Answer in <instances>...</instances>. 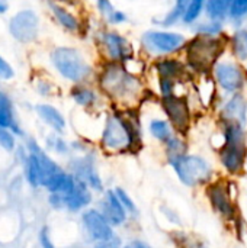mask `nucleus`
I'll return each instance as SVG.
<instances>
[{
	"label": "nucleus",
	"mask_w": 247,
	"mask_h": 248,
	"mask_svg": "<svg viewBox=\"0 0 247 248\" xmlns=\"http://www.w3.org/2000/svg\"><path fill=\"white\" fill-rule=\"evenodd\" d=\"M100 144L112 154H124L138 150L141 137L137 121L121 112L109 115L105 121Z\"/></svg>",
	"instance_id": "f257e3e1"
},
{
	"label": "nucleus",
	"mask_w": 247,
	"mask_h": 248,
	"mask_svg": "<svg viewBox=\"0 0 247 248\" xmlns=\"http://www.w3.org/2000/svg\"><path fill=\"white\" fill-rule=\"evenodd\" d=\"M223 169L231 174L239 176L245 171L247 160L246 132L242 124L224 122L223 144L218 151Z\"/></svg>",
	"instance_id": "f03ea898"
},
{
	"label": "nucleus",
	"mask_w": 247,
	"mask_h": 248,
	"mask_svg": "<svg viewBox=\"0 0 247 248\" xmlns=\"http://www.w3.org/2000/svg\"><path fill=\"white\" fill-rule=\"evenodd\" d=\"M102 90L119 102L135 99L141 93V81L131 74L121 62L108 64L100 74Z\"/></svg>",
	"instance_id": "7ed1b4c3"
},
{
	"label": "nucleus",
	"mask_w": 247,
	"mask_h": 248,
	"mask_svg": "<svg viewBox=\"0 0 247 248\" xmlns=\"http://www.w3.org/2000/svg\"><path fill=\"white\" fill-rule=\"evenodd\" d=\"M178 179L188 187L207 186L213 182L214 170L213 166L201 155L182 154L167 158Z\"/></svg>",
	"instance_id": "20e7f679"
},
{
	"label": "nucleus",
	"mask_w": 247,
	"mask_h": 248,
	"mask_svg": "<svg viewBox=\"0 0 247 248\" xmlns=\"http://www.w3.org/2000/svg\"><path fill=\"white\" fill-rule=\"evenodd\" d=\"M223 49L224 42L218 36L199 33L186 46L188 65L195 71H207L217 64Z\"/></svg>",
	"instance_id": "39448f33"
},
{
	"label": "nucleus",
	"mask_w": 247,
	"mask_h": 248,
	"mask_svg": "<svg viewBox=\"0 0 247 248\" xmlns=\"http://www.w3.org/2000/svg\"><path fill=\"white\" fill-rule=\"evenodd\" d=\"M51 61L64 78L74 83L86 80L92 73V68L84 57L77 49L70 46L55 48L51 54Z\"/></svg>",
	"instance_id": "423d86ee"
},
{
	"label": "nucleus",
	"mask_w": 247,
	"mask_h": 248,
	"mask_svg": "<svg viewBox=\"0 0 247 248\" xmlns=\"http://www.w3.org/2000/svg\"><path fill=\"white\" fill-rule=\"evenodd\" d=\"M207 199L214 209V212L227 222H236L237 219V206L234 198L231 196L230 186L221 180H213L205 187Z\"/></svg>",
	"instance_id": "0eeeda50"
},
{
	"label": "nucleus",
	"mask_w": 247,
	"mask_h": 248,
	"mask_svg": "<svg viewBox=\"0 0 247 248\" xmlns=\"http://www.w3.org/2000/svg\"><path fill=\"white\" fill-rule=\"evenodd\" d=\"M186 39L183 35L176 32L148 31L143 35L141 44L150 52L156 55H165L179 51L185 45Z\"/></svg>",
	"instance_id": "6e6552de"
},
{
	"label": "nucleus",
	"mask_w": 247,
	"mask_h": 248,
	"mask_svg": "<svg viewBox=\"0 0 247 248\" xmlns=\"http://www.w3.org/2000/svg\"><path fill=\"white\" fill-rule=\"evenodd\" d=\"M92 189L77 180L76 187L67 195H49V203L57 209H68L71 212H79L86 209L92 203Z\"/></svg>",
	"instance_id": "1a4fd4ad"
},
{
	"label": "nucleus",
	"mask_w": 247,
	"mask_h": 248,
	"mask_svg": "<svg viewBox=\"0 0 247 248\" xmlns=\"http://www.w3.org/2000/svg\"><path fill=\"white\" fill-rule=\"evenodd\" d=\"M214 77L223 90L233 94L239 93L246 83L243 68L233 61H218L214 65Z\"/></svg>",
	"instance_id": "9d476101"
},
{
	"label": "nucleus",
	"mask_w": 247,
	"mask_h": 248,
	"mask_svg": "<svg viewBox=\"0 0 247 248\" xmlns=\"http://www.w3.org/2000/svg\"><path fill=\"white\" fill-rule=\"evenodd\" d=\"M165 113L167 115L169 122L172 124L173 129L183 134L188 131L191 125V110L188 100L181 94H172L162 99Z\"/></svg>",
	"instance_id": "9b49d317"
},
{
	"label": "nucleus",
	"mask_w": 247,
	"mask_h": 248,
	"mask_svg": "<svg viewBox=\"0 0 247 248\" xmlns=\"http://www.w3.org/2000/svg\"><path fill=\"white\" fill-rule=\"evenodd\" d=\"M9 31L10 35L19 42H32L36 39L39 31L38 16L32 10H20L10 19Z\"/></svg>",
	"instance_id": "f8f14e48"
},
{
	"label": "nucleus",
	"mask_w": 247,
	"mask_h": 248,
	"mask_svg": "<svg viewBox=\"0 0 247 248\" xmlns=\"http://www.w3.org/2000/svg\"><path fill=\"white\" fill-rule=\"evenodd\" d=\"M82 224L84 227L87 237L95 243L108 241L115 237L114 227L109 224V221L102 215L99 209H86L82 214Z\"/></svg>",
	"instance_id": "ddd939ff"
},
{
	"label": "nucleus",
	"mask_w": 247,
	"mask_h": 248,
	"mask_svg": "<svg viewBox=\"0 0 247 248\" xmlns=\"http://www.w3.org/2000/svg\"><path fill=\"white\" fill-rule=\"evenodd\" d=\"M102 45L112 62H125L132 55V46L130 41L116 32H103Z\"/></svg>",
	"instance_id": "4468645a"
},
{
	"label": "nucleus",
	"mask_w": 247,
	"mask_h": 248,
	"mask_svg": "<svg viewBox=\"0 0 247 248\" xmlns=\"http://www.w3.org/2000/svg\"><path fill=\"white\" fill-rule=\"evenodd\" d=\"M71 170H73V176L86 183L92 190L95 192H102L103 190V182L95 167V161L92 157H80L73 160L71 163Z\"/></svg>",
	"instance_id": "2eb2a0df"
},
{
	"label": "nucleus",
	"mask_w": 247,
	"mask_h": 248,
	"mask_svg": "<svg viewBox=\"0 0 247 248\" xmlns=\"http://www.w3.org/2000/svg\"><path fill=\"white\" fill-rule=\"evenodd\" d=\"M102 215L109 221V224L115 227H121L127 222L128 219V212L122 206L121 201L118 199L115 190H106L103 195V199L100 201V205L98 208Z\"/></svg>",
	"instance_id": "dca6fc26"
},
{
	"label": "nucleus",
	"mask_w": 247,
	"mask_h": 248,
	"mask_svg": "<svg viewBox=\"0 0 247 248\" xmlns=\"http://www.w3.org/2000/svg\"><path fill=\"white\" fill-rule=\"evenodd\" d=\"M247 115V103L242 94L234 93L223 106L221 118L223 122H236L245 125Z\"/></svg>",
	"instance_id": "f3484780"
},
{
	"label": "nucleus",
	"mask_w": 247,
	"mask_h": 248,
	"mask_svg": "<svg viewBox=\"0 0 247 248\" xmlns=\"http://www.w3.org/2000/svg\"><path fill=\"white\" fill-rule=\"evenodd\" d=\"M76 185L77 179L73 176V173H66L60 170L47 180L45 187L48 189L49 195H67L76 187Z\"/></svg>",
	"instance_id": "a211bd4d"
},
{
	"label": "nucleus",
	"mask_w": 247,
	"mask_h": 248,
	"mask_svg": "<svg viewBox=\"0 0 247 248\" xmlns=\"http://www.w3.org/2000/svg\"><path fill=\"white\" fill-rule=\"evenodd\" d=\"M156 70L160 78H169L175 81H181L186 68L185 65L175 58H162L156 62Z\"/></svg>",
	"instance_id": "6ab92c4d"
},
{
	"label": "nucleus",
	"mask_w": 247,
	"mask_h": 248,
	"mask_svg": "<svg viewBox=\"0 0 247 248\" xmlns=\"http://www.w3.org/2000/svg\"><path fill=\"white\" fill-rule=\"evenodd\" d=\"M36 113L54 131L63 132L66 129V119L61 115V112L58 109H55L54 106H51V105H38L36 106Z\"/></svg>",
	"instance_id": "aec40b11"
},
{
	"label": "nucleus",
	"mask_w": 247,
	"mask_h": 248,
	"mask_svg": "<svg viewBox=\"0 0 247 248\" xmlns=\"http://www.w3.org/2000/svg\"><path fill=\"white\" fill-rule=\"evenodd\" d=\"M49 9L52 12V15L55 16L57 22L67 31L70 32H77L79 28H80V23L77 20V17L74 15H71L66 7L54 3V1H49Z\"/></svg>",
	"instance_id": "412c9836"
},
{
	"label": "nucleus",
	"mask_w": 247,
	"mask_h": 248,
	"mask_svg": "<svg viewBox=\"0 0 247 248\" xmlns=\"http://www.w3.org/2000/svg\"><path fill=\"white\" fill-rule=\"evenodd\" d=\"M148 131L156 140H159L163 144L167 142L175 135L172 124L165 119H153L148 125Z\"/></svg>",
	"instance_id": "4be33fe9"
},
{
	"label": "nucleus",
	"mask_w": 247,
	"mask_h": 248,
	"mask_svg": "<svg viewBox=\"0 0 247 248\" xmlns=\"http://www.w3.org/2000/svg\"><path fill=\"white\" fill-rule=\"evenodd\" d=\"M0 126L13 129L15 132H19L17 125L13 118V108L9 100V97L0 92Z\"/></svg>",
	"instance_id": "5701e85b"
},
{
	"label": "nucleus",
	"mask_w": 247,
	"mask_h": 248,
	"mask_svg": "<svg viewBox=\"0 0 247 248\" xmlns=\"http://www.w3.org/2000/svg\"><path fill=\"white\" fill-rule=\"evenodd\" d=\"M25 173H26V180L31 186H41L42 185V171L39 161L33 153L29 151V155L25 163Z\"/></svg>",
	"instance_id": "b1692460"
},
{
	"label": "nucleus",
	"mask_w": 247,
	"mask_h": 248,
	"mask_svg": "<svg viewBox=\"0 0 247 248\" xmlns=\"http://www.w3.org/2000/svg\"><path fill=\"white\" fill-rule=\"evenodd\" d=\"M231 0H207V13L213 20H221L230 13Z\"/></svg>",
	"instance_id": "393cba45"
},
{
	"label": "nucleus",
	"mask_w": 247,
	"mask_h": 248,
	"mask_svg": "<svg viewBox=\"0 0 247 248\" xmlns=\"http://www.w3.org/2000/svg\"><path fill=\"white\" fill-rule=\"evenodd\" d=\"M71 97L73 100L83 106V108H89V106H93L95 102H96V93L89 89V87H84V86H77L71 90Z\"/></svg>",
	"instance_id": "a878e982"
},
{
	"label": "nucleus",
	"mask_w": 247,
	"mask_h": 248,
	"mask_svg": "<svg viewBox=\"0 0 247 248\" xmlns=\"http://www.w3.org/2000/svg\"><path fill=\"white\" fill-rule=\"evenodd\" d=\"M189 1H191V0H176V3H175L173 9H172V10H170V12H169L163 19H160V20H159V25L170 26V25L176 23V22L183 16V13L186 12V7H188Z\"/></svg>",
	"instance_id": "bb28decb"
},
{
	"label": "nucleus",
	"mask_w": 247,
	"mask_h": 248,
	"mask_svg": "<svg viewBox=\"0 0 247 248\" xmlns=\"http://www.w3.org/2000/svg\"><path fill=\"white\" fill-rule=\"evenodd\" d=\"M231 48L239 60H247V29H240L233 35Z\"/></svg>",
	"instance_id": "cd10ccee"
},
{
	"label": "nucleus",
	"mask_w": 247,
	"mask_h": 248,
	"mask_svg": "<svg viewBox=\"0 0 247 248\" xmlns=\"http://www.w3.org/2000/svg\"><path fill=\"white\" fill-rule=\"evenodd\" d=\"M205 6H207V0H191L186 7V12L182 16V20L186 23L195 22L199 17V15L202 13Z\"/></svg>",
	"instance_id": "c85d7f7f"
},
{
	"label": "nucleus",
	"mask_w": 247,
	"mask_h": 248,
	"mask_svg": "<svg viewBox=\"0 0 247 248\" xmlns=\"http://www.w3.org/2000/svg\"><path fill=\"white\" fill-rule=\"evenodd\" d=\"M165 147H166L167 158L176 157V155H182V154L186 153V144H185V141L179 135H176V134L167 142H165Z\"/></svg>",
	"instance_id": "c756f323"
},
{
	"label": "nucleus",
	"mask_w": 247,
	"mask_h": 248,
	"mask_svg": "<svg viewBox=\"0 0 247 248\" xmlns=\"http://www.w3.org/2000/svg\"><path fill=\"white\" fill-rule=\"evenodd\" d=\"M114 190H115L118 199L121 201L122 206H124L125 211L128 212V215H130V217H137V215H138V206H137V203L134 202V199L130 196V193H128L127 190H124L122 187H116V189H114Z\"/></svg>",
	"instance_id": "7c9ffc66"
},
{
	"label": "nucleus",
	"mask_w": 247,
	"mask_h": 248,
	"mask_svg": "<svg viewBox=\"0 0 247 248\" xmlns=\"http://www.w3.org/2000/svg\"><path fill=\"white\" fill-rule=\"evenodd\" d=\"M234 20H242L247 16V0H231L230 13Z\"/></svg>",
	"instance_id": "2f4dec72"
},
{
	"label": "nucleus",
	"mask_w": 247,
	"mask_h": 248,
	"mask_svg": "<svg viewBox=\"0 0 247 248\" xmlns=\"http://www.w3.org/2000/svg\"><path fill=\"white\" fill-rule=\"evenodd\" d=\"M0 145L6 151H13L15 150V145H16L15 135H13V132L9 128L0 126Z\"/></svg>",
	"instance_id": "473e14b6"
},
{
	"label": "nucleus",
	"mask_w": 247,
	"mask_h": 248,
	"mask_svg": "<svg viewBox=\"0 0 247 248\" xmlns=\"http://www.w3.org/2000/svg\"><path fill=\"white\" fill-rule=\"evenodd\" d=\"M198 32L202 33V35H213V36H217V35L221 32L220 20H213V22H208V23H204V25L198 26Z\"/></svg>",
	"instance_id": "72a5a7b5"
},
{
	"label": "nucleus",
	"mask_w": 247,
	"mask_h": 248,
	"mask_svg": "<svg viewBox=\"0 0 247 248\" xmlns=\"http://www.w3.org/2000/svg\"><path fill=\"white\" fill-rule=\"evenodd\" d=\"M96 4H98L99 12L102 13V16H105L108 20H111L112 15L116 12V9L111 3V0H96Z\"/></svg>",
	"instance_id": "f704fd0d"
},
{
	"label": "nucleus",
	"mask_w": 247,
	"mask_h": 248,
	"mask_svg": "<svg viewBox=\"0 0 247 248\" xmlns=\"http://www.w3.org/2000/svg\"><path fill=\"white\" fill-rule=\"evenodd\" d=\"M15 76V71L12 68V65L0 55V78H4V80H9Z\"/></svg>",
	"instance_id": "c9c22d12"
},
{
	"label": "nucleus",
	"mask_w": 247,
	"mask_h": 248,
	"mask_svg": "<svg viewBox=\"0 0 247 248\" xmlns=\"http://www.w3.org/2000/svg\"><path fill=\"white\" fill-rule=\"evenodd\" d=\"M49 145H51V148H52L54 151H57V153H60V154H64V153H67V150H68L66 141L61 140L60 137H52V138H49Z\"/></svg>",
	"instance_id": "e433bc0d"
},
{
	"label": "nucleus",
	"mask_w": 247,
	"mask_h": 248,
	"mask_svg": "<svg viewBox=\"0 0 247 248\" xmlns=\"http://www.w3.org/2000/svg\"><path fill=\"white\" fill-rule=\"evenodd\" d=\"M39 244L42 248H55L52 240H51V235H49V230L47 227H44L39 231Z\"/></svg>",
	"instance_id": "4c0bfd02"
},
{
	"label": "nucleus",
	"mask_w": 247,
	"mask_h": 248,
	"mask_svg": "<svg viewBox=\"0 0 247 248\" xmlns=\"http://www.w3.org/2000/svg\"><path fill=\"white\" fill-rule=\"evenodd\" d=\"M182 243H183V248H210L201 240H189L188 235H183Z\"/></svg>",
	"instance_id": "58836bf2"
},
{
	"label": "nucleus",
	"mask_w": 247,
	"mask_h": 248,
	"mask_svg": "<svg viewBox=\"0 0 247 248\" xmlns=\"http://www.w3.org/2000/svg\"><path fill=\"white\" fill-rule=\"evenodd\" d=\"M93 248H122L121 246V241L114 237L112 240H108V241H100V243H96Z\"/></svg>",
	"instance_id": "ea45409f"
},
{
	"label": "nucleus",
	"mask_w": 247,
	"mask_h": 248,
	"mask_svg": "<svg viewBox=\"0 0 247 248\" xmlns=\"http://www.w3.org/2000/svg\"><path fill=\"white\" fill-rule=\"evenodd\" d=\"M127 20V15L124 13V12H121V10H116L114 15H112V17H111V23H114V25H119V23H124Z\"/></svg>",
	"instance_id": "a19ab883"
},
{
	"label": "nucleus",
	"mask_w": 247,
	"mask_h": 248,
	"mask_svg": "<svg viewBox=\"0 0 247 248\" xmlns=\"http://www.w3.org/2000/svg\"><path fill=\"white\" fill-rule=\"evenodd\" d=\"M127 248H151L146 241H141V240H132L131 243H128Z\"/></svg>",
	"instance_id": "79ce46f5"
},
{
	"label": "nucleus",
	"mask_w": 247,
	"mask_h": 248,
	"mask_svg": "<svg viewBox=\"0 0 247 248\" xmlns=\"http://www.w3.org/2000/svg\"><path fill=\"white\" fill-rule=\"evenodd\" d=\"M7 7H9L7 1L6 0H0V13H4L7 10Z\"/></svg>",
	"instance_id": "37998d69"
},
{
	"label": "nucleus",
	"mask_w": 247,
	"mask_h": 248,
	"mask_svg": "<svg viewBox=\"0 0 247 248\" xmlns=\"http://www.w3.org/2000/svg\"><path fill=\"white\" fill-rule=\"evenodd\" d=\"M122 248H127V247H125V246H124V247H122Z\"/></svg>",
	"instance_id": "c03bdc74"
}]
</instances>
